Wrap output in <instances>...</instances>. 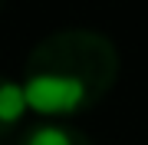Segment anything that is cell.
I'll return each mask as SVG.
<instances>
[{
  "instance_id": "6da1fadb",
  "label": "cell",
  "mask_w": 148,
  "mask_h": 145,
  "mask_svg": "<svg viewBox=\"0 0 148 145\" xmlns=\"http://www.w3.org/2000/svg\"><path fill=\"white\" fill-rule=\"evenodd\" d=\"M119 53L99 30H56L33 46L23 73L27 106L40 115L86 112L115 86Z\"/></svg>"
},
{
  "instance_id": "7a4b0ae2",
  "label": "cell",
  "mask_w": 148,
  "mask_h": 145,
  "mask_svg": "<svg viewBox=\"0 0 148 145\" xmlns=\"http://www.w3.org/2000/svg\"><path fill=\"white\" fill-rule=\"evenodd\" d=\"M27 112V92L20 82L0 76V139H7Z\"/></svg>"
},
{
  "instance_id": "3957f363",
  "label": "cell",
  "mask_w": 148,
  "mask_h": 145,
  "mask_svg": "<svg viewBox=\"0 0 148 145\" xmlns=\"http://www.w3.org/2000/svg\"><path fill=\"white\" fill-rule=\"evenodd\" d=\"M20 145H92L79 129L63 122H40L20 139Z\"/></svg>"
}]
</instances>
